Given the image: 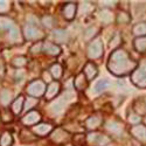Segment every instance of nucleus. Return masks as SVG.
Returning a JSON list of instances; mask_svg holds the SVG:
<instances>
[{"label": "nucleus", "instance_id": "1", "mask_svg": "<svg viewBox=\"0 0 146 146\" xmlns=\"http://www.w3.org/2000/svg\"><path fill=\"white\" fill-rule=\"evenodd\" d=\"M44 91H46V86L42 81H34L27 88V92L33 97H40L44 94Z\"/></svg>", "mask_w": 146, "mask_h": 146}, {"label": "nucleus", "instance_id": "2", "mask_svg": "<svg viewBox=\"0 0 146 146\" xmlns=\"http://www.w3.org/2000/svg\"><path fill=\"white\" fill-rule=\"evenodd\" d=\"M88 54H89L90 57H94V58L101 56V54H102V44H101V41H100V40L94 41V42L89 46Z\"/></svg>", "mask_w": 146, "mask_h": 146}, {"label": "nucleus", "instance_id": "3", "mask_svg": "<svg viewBox=\"0 0 146 146\" xmlns=\"http://www.w3.org/2000/svg\"><path fill=\"white\" fill-rule=\"evenodd\" d=\"M40 119H41V116L38 111H31L22 118V123L25 125H32V124L38 123Z\"/></svg>", "mask_w": 146, "mask_h": 146}, {"label": "nucleus", "instance_id": "4", "mask_svg": "<svg viewBox=\"0 0 146 146\" xmlns=\"http://www.w3.org/2000/svg\"><path fill=\"white\" fill-rule=\"evenodd\" d=\"M60 90V83L57 82H50L49 86L47 87V91H46V97L47 100H52L53 97L56 96V94Z\"/></svg>", "mask_w": 146, "mask_h": 146}, {"label": "nucleus", "instance_id": "5", "mask_svg": "<svg viewBox=\"0 0 146 146\" xmlns=\"http://www.w3.org/2000/svg\"><path fill=\"white\" fill-rule=\"evenodd\" d=\"M23 34H25L26 39L32 40V39H36V38H39V35H40V31H39L38 28H36V27L27 26V27H25V29H23Z\"/></svg>", "mask_w": 146, "mask_h": 146}, {"label": "nucleus", "instance_id": "6", "mask_svg": "<svg viewBox=\"0 0 146 146\" xmlns=\"http://www.w3.org/2000/svg\"><path fill=\"white\" fill-rule=\"evenodd\" d=\"M75 13H76V5L72 4V3H69L64 6V9H63V14L66 17L67 20H71L74 19L75 17Z\"/></svg>", "mask_w": 146, "mask_h": 146}, {"label": "nucleus", "instance_id": "7", "mask_svg": "<svg viewBox=\"0 0 146 146\" xmlns=\"http://www.w3.org/2000/svg\"><path fill=\"white\" fill-rule=\"evenodd\" d=\"M43 50L46 54L48 55H58L61 53V48L56 44H52V43H46L43 46Z\"/></svg>", "mask_w": 146, "mask_h": 146}, {"label": "nucleus", "instance_id": "8", "mask_svg": "<svg viewBox=\"0 0 146 146\" xmlns=\"http://www.w3.org/2000/svg\"><path fill=\"white\" fill-rule=\"evenodd\" d=\"M52 125L50 124H39V125H36L33 130L35 133H38V135L40 136H44L47 135V133H49L52 131Z\"/></svg>", "mask_w": 146, "mask_h": 146}, {"label": "nucleus", "instance_id": "9", "mask_svg": "<svg viewBox=\"0 0 146 146\" xmlns=\"http://www.w3.org/2000/svg\"><path fill=\"white\" fill-rule=\"evenodd\" d=\"M53 38H54V40H55L56 42H58V43H63V42H66V41L68 40V34H67L64 31H60V29H57V31H54V33H53Z\"/></svg>", "mask_w": 146, "mask_h": 146}, {"label": "nucleus", "instance_id": "10", "mask_svg": "<svg viewBox=\"0 0 146 146\" xmlns=\"http://www.w3.org/2000/svg\"><path fill=\"white\" fill-rule=\"evenodd\" d=\"M22 104H23V97L19 96V98H17L13 104H12V111H13L15 115H19L22 110Z\"/></svg>", "mask_w": 146, "mask_h": 146}, {"label": "nucleus", "instance_id": "11", "mask_svg": "<svg viewBox=\"0 0 146 146\" xmlns=\"http://www.w3.org/2000/svg\"><path fill=\"white\" fill-rule=\"evenodd\" d=\"M12 143H13L12 135L8 132H4L1 137H0V146H11Z\"/></svg>", "mask_w": 146, "mask_h": 146}, {"label": "nucleus", "instance_id": "12", "mask_svg": "<svg viewBox=\"0 0 146 146\" xmlns=\"http://www.w3.org/2000/svg\"><path fill=\"white\" fill-rule=\"evenodd\" d=\"M96 72H97L96 67L94 64H91V63H88L86 66V68H84V76H87L89 80L94 78V76L96 75Z\"/></svg>", "mask_w": 146, "mask_h": 146}, {"label": "nucleus", "instance_id": "13", "mask_svg": "<svg viewBox=\"0 0 146 146\" xmlns=\"http://www.w3.org/2000/svg\"><path fill=\"white\" fill-rule=\"evenodd\" d=\"M67 133L63 131V130H61V129H58V130H56L54 133H53V139L55 140V141H62V140H64L66 138H67Z\"/></svg>", "mask_w": 146, "mask_h": 146}, {"label": "nucleus", "instance_id": "14", "mask_svg": "<svg viewBox=\"0 0 146 146\" xmlns=\"http://www.w3.org/2000/svg\"><path fill=\"white\" fill-rule=\"evenodd\" d=\"M63 108H64V102H63V100H58V101H56V102H54L53 104H52V106H50V109L55 112V113H60L61 111L63 110Z\"/></svg>", "mask_w": 146, "mask_h": 146}, {"label": "nucleus", "instance_id": "15", "mask_svg": "<svg viewBox=\"0 0 146 146\" xmlns=\"http://www.w3.org/2000/svg\"><path fill=\"white\" fill-rule=\"evenodd\" d=\"M50 74L53 75V77L55 78H60L61 76H62V67H61L60 64H54L52 68H50Z\"/></svg>", "mask_w": 146, "mask_h": 146}, {"label": "nucleus", "instance_id": "16", "mask_svg": "<svg viewBox=\"0 0 146 146\" xmlns=\"http://www.w3.org/2000/svg\"><path fill=\"white\" fill-rule=\"evenodd\" d=\"M75 87L77 89H83L86 87V77H84V74H80L76 76L75 78Z\"/></svg>", "mask_w": 146, "mask_h": 146}, {"label": "nucleus", "instance_id": "17", "mask_svg": "<svg viewBox=\"0 0 146 146\" xmlns=\"http://www.w3.org/2000/svg\"><path fill=\"white\" fill-rule=\"evenodd\" d=\"M0 100H1V102H3L4 105H7V104L11 102V100H12L11 92H9L8 90H4V91L1 92V95H0Z\"/></svg>", "mask_w": 146, "mask_h": 146}, {"label": "nucleus", "instance_id": "18", "mask_svg": "<svg viewBox=\"0 0 146 146\" xmlns=\"http://www.w3.org/2000/svg\"><path fill=\"white\" fill-rule=\"evenodd\" d=\"M12 21L7 18H0V29H11Z\"/></svg>", "mask_w": 146, "mask_h": 146}, {"label": "nucleus", "instance_id": "19", "mask_svg": "<svg viewBox=\"0 0 146 146\" xmlns=\"http://www.w3.org/2000/svg\"><path fill=\"white\" fill-rule=\"evenodd\" d=\"M108 87V81L106 80H101L96 83V86H95V90L97 92H100V91H103L104 89H106Z\"/></svg>", "mask_w": 146, "mask_h": 146}, {"label": "nucleus", "instance_id": "20", "mask_svg": "<svg viewBox=\"0 0 146 146\" xmlns=\"http://www.w3.org/2000/svg\"><path fill=\"white\" fill-rule=\"evenodd\" d=\"M26 63H27V58L23 57V56H18L13 60V64L15 67H23Z\"/></svg>", "mask_w": 146, "mask_h": 146}, {"label": "nucleus", "instance_id": "21", "mask_svg": "<svg viewBox=\"0 0 146 146\" xmlns=\"http://www.w3.org/2000/svg\"><path fill=\"white\" fill-rule=\"evenodd\" d=\"M98 123L100 121L97 120V118H89L88 120H87V126L88 127H90V129H92V127H96L97 125H98Z\"/></svg>", "mask_w": 146, "mask_h": 146}, {"label": "nucleus", "instance_id": "22", "mask_svg": "<svg viewBox=\"0 0 146 146\" xmlns=\"http://www.w3.org/2000/svg\"><path fill=\"white\" fill-rule=\"evenodd\" d=\"M9 35H11V39L12 40H17L19 38V29L17 27H12L9 29Z\"/></svg>", "mask_w": 146, "mask_h": 146}, {"label": "nucleus", "instance_id": "23", "mask_svg": "<svg viewBox=\"0 0 146 146\" xmlns=\"http://www.w3.org/2000/svg\"><path fill=\"white\" fill-rule=\"evenodd\" d=\"M42 22H43V25L46 27H52L53 26V19L50 17H44L43 20H42Z\"/></svg>", "mask_w": 146, "mask_h": 146}, {"label": "nucleus", "instance_id": "24", "mask_svg": "<svg viewBox=\"0 0 146 146\" xmlns=\"http://www.w3.org/2000/svg\"><path fill=\"white\" fill-rule=\"evenodd\" d=\"M35 104H36V101H35L34 98H28V100H27V102H26L25 109H26V110H29V109H31V108H33Z\"/></svg>", "mask_w": 146, "mask_h": 146}, {"label": "nucleus", "instance_id": "25", "mask_svg": "<svg viewBox=\"0 0 146 146\" xmlns=\"http://www.w3.org/2000/svg\"><path fill=\"white\" fill-rule=\"evenodd\" d=\"M74 97H75V94H74V92H72V91H67V92L64 94L63 98H64L66 101H71L72 98H74Z\"/></svg>", "mask_w": 146, "mask_h": 146}, {"label": "nucleus", "instance_id": "26", "mask_svg": "<svg viewBox=\"0 0 146 146\" xmlns=\"http://www.w3.org/2000/svg\"><path fill=\"white\" fill-rule=\"evenodd\" d=\"M23 72L22 71H20V72H17V76H15V80H17V82H21L22 80H23Z\"/></svg>", "mask_w": 146, "mask_h": 146}, {"label": "nucleus", "instance_id": "27", "mask_svg": "<svg viewBox=\"0 0 146 146\" xmlns=\"http://www.w3.org/2000/svg\"><path fill=\"white\" fill-rule=\"evenodd\" d=\"M9 119H12V116H11V115L8 116L7 112H4V113H3V120H4V121H8Z\"/></svg>", "mask_w": 146, "mask_h": 146}, {"label": "nucleus", "instance_id": "28", "mask_svg": "<svg viewBox=\"0 0 146 146\" xmlns=\"http://www.w3.org/2000/svg\"><path fill=\"white\" fill-rule=\"evenodd\" d=\"M6 6H7V3L4 1V0H1V1H0V11H5Z\"/></svg>", "mask_w": 146, "mask_h": 146}, {"label": "nucleus", "instance_id": "29", "mask_svg": "<svg viewBox=\"0 0 146 146\" xmlns=\"http://www.w3.org/2000/svg\"><path fill=\"white\" fill-rule=\"evenodd\" d=\"M40 49H41V43L35 44V47H33V48H32V52H33V53H35V52H39Z\"/></svg>", "mask_w": 146, "mask_h": 146}, {"label": "nucleus", "instance_id": "30", "mask_svg": "<svg viewBox=\"0 0 146 146\" xmlns=\"http://www.w3.org/2000/svg\"><path fill=\"white\" fill-rule=\"evenodd\" d=\"M43 77H44V80H46V81H48V82H50V77H49V75H44Z\"/></svg>", "mask_w": 146, "mask_h": 146}, {"label": "nucleus", "instance_id": "31", "mask_svg": "<svg viewBox=\"0 0 146 146\" xmlns=\"http://www.w3.org/2000/svg\"><path fill=\"white\" fill-rule=\"evenodd\" d=\"M69 146H70V145H69Z\"/></svg>", "mask_w": 146, "mask_h": 146}]
</instances>
